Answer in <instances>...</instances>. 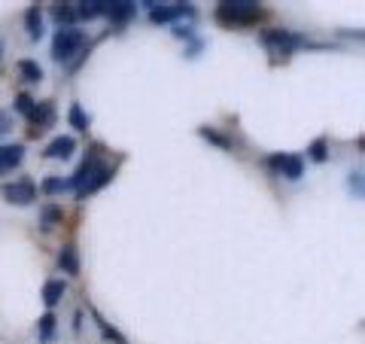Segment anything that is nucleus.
<instances>
[{
	"label": "nucleus",
	"instance_id": "1",
	"mask_svg": "<svg viewBox=\"0 0 365 344\" xmlns=\"http://www.w3.org/2000/svg\"><path fill=\"white\" fill-rule=\"evenodd\" d=\"M265 13L259 9V4H250V0H225V4L216 6V21L225 28H244L253 25L256 19H262Z\"/></svg>",
	"mask_w": 365,
	"mask_h": 344
},
{
	"label": "nucleus",
	"instance_id": "2",
	"mask_svg": "<svg viewBox=\"0 0 365 344\" xmlns=\"http://www.w3.org/2000/svg\"><path fill=\"white\" fill-rule=\"evenodd\" d=\"M110 180V171L98 162L95 156H88L83 165H79V171L73 174L71 180V186L79 192V195H88V192H95L98 186H104V183Z\"/></svg>",
	"mask_w": 365,
	"mask_h": 344
},
{
	"label": "nucleus",
	"instance_id": "3",
	"mask_svg": "<svg viewBox=\"0 0 365 344\" xmlns=\"http://www.w3.org/2000/svg\"><path fill=\"white\" fill-rule=\"evenodd\" d=\"M83 43H86V34H83V31H76V28H61L58 34H55V40H52V55H55V61H71L73 55L83 49Z\"/></svg>",
	"mask_w": 365,
	"mask_h": 344
},
{
	"label": "nucleus",
	"instance_id": "4",
	"mask_svg": "<svg viewBox=\"0 0 365 344\" xmlns=\"http://www.w3.org/2000/svg\"><path fill=\"white\" fill-rule=\"evenodd\" d=\"M262 43H265L268 49H277V52H292V49H299L304 40H302V37H295V34H289V31L271 28V31L262 34Z\"/></svg>",
	"mask_w": 365,
	"mask_h": 344
},
{
	"label": "nucleus",
	"instance_id": "5",
	"mask_svg": "<svg viewBox=\"0 0 365 344\" xmlns=\"http://www.w3.org/2000/svg\"><path fill=\"white\" fill-rule=\"evenodd\" d=\"M268 168H274L280 177H287V180H299L304 165H302V158H299V156L280 153V156H271V158H268Z\"/></svg>",
	"mask_w": 365,
	"mask_h": 344
},
{
	"label": "nucleus",
	"instance_id": "6",
	"mask_svg": "<svg viewBox=\"0 0 365 344\" xmlns=\"http://www.w3.org/2000/svg\"><path fill=\"white\" fill-rule=\"evenodd\" d=\"M4 198L9 201V204H19V208H25V204H31L34 201V195H37V189H34V183L31 180H19V183H6L4 189Z\"/></svg>",
	"mask_w": 365,
	"mask_h": 344
},
{
	"label": "nucleus",
	"instance_id": "7",
	"mask_svg": "<svg viewBox=\"0 0 365 344\" xmlns=\"http://www.w3.org/2000/svg\"><path fill=\"white\" fill-rule=\"evenodd\" d=\"M153 6V13L150 19L153 21H170V19H180V16H192V6L189 4H150Z\"/></svg>",
	"mask_w": 365,
	"mask_h": 344
},
{
	"label": "nucleus",
	"instance_id": "8",
	"mask_svg": "<svg viewBox=\"0 0 365 344\" xmlns=\"http://www.w3.org/2000/svg\"><path fill=\"white\" fill-rule=\"evenodd\" d=\"M73 150H76V141L71 134H64V137H55V141L46 146V158H71L73 156Z\"/></svg>",
	"mask_w": 365,
	"mask_h": 344
},
{
	"label": "nucleus",
	"instance_id": "9",
	"mask_svg": "<svg viewBox=\"0 0 365 344\" xmlns=\"http://www.w3.org/2000/svg\"><path fill=\"white\" fill-rule=\"evenodd\" d=\"M21 158H25V146H0V174H6V171H13L21 165Z\"/></svg>",
	"mask_w": 365,
	"mask_h": 344
},
{
	"label": "nucleus",
	"instance_id": "10",
	"mask_svg": "<svg viewBox=\"0 0 365 344\" xmlns=\"http://www.w3.org/2000/svg\"><path fill=\"white\" fill-rule=\"evenodd\" d=\"M52 119H55V113H52V104H37V110H34V116H31V137H37V134H43L46 128L52 125Z\"/></svg>",
	"mask_w": 365,
	"mask_h": 344
},
{
	"label": "nucleus",
	"instance_id": "11",
	"mask_svg": "<svg viewBox=\"0 0 365 344\" xmlns=\"http://www.w3.org/2000/svg\"><path fill=\"white\" fill-rule=\"evenodd\" d=\"M134 4H128V0H116V4H107L104 6V16H110L113 21H128L134 16Z\"/></svg>",
	"mask_w": 365,
	"mask_h": 344
},
{
	"label": "nucleus",
	"instance_id": "12",
	"mask_svg": "<svg viewBox=\"0 0 365 344\" xmlns=\"http://www.w3.org/2000/svg\"><path fill=\"white\" fill-rule=\"evenodd\" d=\"M61 295H64V283H61V280H49V283L43 286V302L49 305V308H52V305H58V302H61Z\"/></svg>",
	"mask_w": 365,
	"mask_h": 344
},
{
	"label": "nucleus",
	"instance_id": "13",
	"mask_svg": "<svg viewBox=\"0 0 365 344\" xmlns=\"http://www.w3.org/2000/svg\"><path fill=\"white\" fill-rule=\"evenodd\" d=\"M19 74L25 76V83H40L43 79V67L37 64V61H19Z\"/></svg>",
	"mask_w": 365,
	"mask_h": 344
},
{
	"label": "nucleus",
	"instance_id": "14",
	"mask_svg": "<svg viewBox=\"0 0 365 344\" xmlns=\"http://www.w3.org/2000/svg\"><path fill=\"white\" fill-rule=\"evenodd\" d=\"M25 21H28L31 40H40V37H43V19H40V9H37V6H31V9H28V16H25Z\"/></svg>",
	"mask_w": 365,
	"mask_h": 344
},
{
	"label": "nucleus",
	"instance_id": "15",
	"mask_svg": "<svg viewBox=\"0 0 365 344\" xmlns=\"http://www.w3.org/2000/svg\"><path fill=\"white\" fill-rule=\"evenodd\" d=\"M104 6L107 4H101V0H86V4H79L76 16L79 19H98V16H104Z\"/></svg>",
	"mask_w": 365,
	"mask_h": 344
},
{
	"label": "nucleus",
	"instance_id": "16",
	"mask_svg": "<svg viewBox=\"0 0 365 344\" xmlns=\"http://www.w3.org/2000/svg\"><path fill=\"white\" fill-rule=\"evenodd\" d=\"M58 265H61L67 274H79V262H76V250H73V247H61Z\"/></svg>",
	"mask_w": 365,
	"mask_h": 344
},
{
	"label": "nucleus",
	"instance_id": "17",
	"mask_svg": "<svg viewBox=\"0 0 365 344\" xmlns=\"http://www.w3.org/2000/svg\"><path fill=\"white\" fill-rule=\"evenodd\" d=\"M55 19L64 21V28H71V21L76 19V9L71 4H58V6H55Z\"/></svg>",
	"mask_w": 365,
	"mask_h": 344
},
{
	"label": "nucleus",
	"instance_id": "18",
	"mask_svg": "<svg viewBox=\"0 0 365 344\" xmlns=\"http://www.w3.org/2000/svg\"><path fill=\"white\" fill-rule=\"evenodd\" d=\"M55 226H61V211L58 208H46L43 211V228L49 232V228H55Z\"/></svg>",
	"mask_w": 365,
	"mask_h": 344
},
{
	"label": "nucleus",
	"instance_id": "19",
	"mask_svg": "<svg viewBox=\"0 0 365 344\" xmlns=\"http://www.w3.org/2000/svg\"><path fill=\"white\" fill-rule=\"evenodd\" d=\"M16 110L21 113V116H28V119H31V116H34V110H37V104H34L28 95H19V98H16Z\"/></svg>",
	"mask_w": 365,
	"mask_h": 344
},
{
	"label": "nucleus",
	"instance_id": "20",
	"mask_svg": "<svg viewBox=\"0 0 365 344\" xmlns=\"http://www.w3.org/2000/svg\"><path fill=\"white\" fill-rule=\"evenodd\" d=\"M71 125H73V128H86V125H88V113H83V107H79V104L71 107Z\"/></svg>",
	"mask_w": 365,
	"mask_h": 344
},
{
	"label": "nucleus",
	"instance_id": "21",
	"mask_svg": "<svg viewBox=\"0 0 365 344\" xmlns=\"http://www.w3.org/2000/svg\"><path fill=\"white\" fill-rule=\"evenodd\" d=\"M67 186H71V180H58V177H49V180L43 183V192H49V195H52V192H64Z\"/></svg>",
	"mask_w": 365,
	"mask_h": 344
},
{
	"label": "nucleus",
	"instance_id": "22",
	"mask_svg": "<svg viewBox=\"0 0 365 344\" xmlns=\"http://www.w3.org/2000/svg\"><path fill=\"white\" fill-rule=\"evenodd\" d=\"M311 158H314V162H323V158H326V141H323V137L311 143Z\"/></svg>",
	"mask_w": 365,
	"mask_h": 344
},
{
	"label": "nucleus",
	"instance_id": "23",
	"mask_svg": "<svg viewBox=\"0 0 365 344\" xmlns=\"http://www.w3.org/2000/svg\"><path fill=\"white\" fill-rule=\"evenodd\" d=\"M52 329H55V317H52V314H46V317L40 320V338H49V335H52Z\"/></svg>",
	"mask_w": 365,
	"mask_h": 344
},
{
	"label": "nucleus",
	"instance_id": "24",
	"mask_svg": "<svg viewBox=\"0 0 365 344\" xmlns=\"http://www.w3.org/2000/svg\"><path fill=\"white\" fill-rule=\"evenodd\" d=\"M9 128H13V116H9V113H0V137H4Z\"/></svg>",
	"mask_w": 365,
	"mask_h": 344
},
{
	"label": "nucleus",
	"instance_id": "25",
	"mask_svg": "<svg viewBox=\"0 0 365 344\" xmlns=\"http://www.w3.org/2000/svg\"><path fill=\"white\" fill-rule=\"evenodd\" d=\"M0 52H4V46H0Z\"/></svg>",
	"mask_w": 365,
	"mask_h": 344
}]
</instances>
